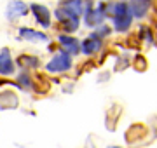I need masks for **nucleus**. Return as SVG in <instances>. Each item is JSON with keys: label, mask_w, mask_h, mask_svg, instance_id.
<instances>
[{"label": "nucleus", "mask_w": 157, "mask_h": 148, "mask_svg": "<svg viewBox=\"0 0 157 148\" xmlns=\"http://www.w3.org/2000/svg\"><path fill=\"white\" fill-rule=\"evenodd\" d=\"M101 40H103V39H100L98 35L91 33L86 40L80 42V52H82V54H87V56L98 52L101 49V46H103V42H101Z\"/></svg>", "instance_id": "5"}, {"label": "nucleus", "mask_w": 157, "mask_h": 148, "mask_svg": "<svg viewBox=\"0 0 157 148\" xmlns=\"http://www.w3.org/2000/svg\"><path fill=\"white\" fill-rule=\"evenodd\" d=\"M30 11L33 12L35 21L42 26V28H49L51 26V11L42 4H32L30 6Z\"/></svg>", "instance_id": "4"}, {"label": "nucleus", "mask_w": 157, "mask_h": 148, "mask_svg": "<svg viewBox=\"0 0 157 148\" xmlns=\"http://www.w3.org/2000/svg\"><path fill=\"white\" fill-rule=\"evenodd\" d=\"M70 66H72V54H68L67 51H61L56 56H52V59L47 63L45 70L49 73H61V72L70 70Z\"/></svg>", "instance_id": "2"}, {"label": "nucleus", "mask_w": 157, "mask_h": 148, "mask_svg": "<svg viewBox=\"0 0 157 148\" xmlns=\"http://www.w3.org/2000/svg\"><path fill=\"white\" fill-rule=\"evenodd\" d=\"M12 73H14V61L11 57V51L7 47H4L0 51V75L9 77Z\"/></svg>", "instance_id": "7"}, {"label": "nucleus", "mask_w": 157, "mask_h": 148, "mask_svg": "<svg viewBox=\"0 0 157 148\" xmlns=\"http://www.w3.org/2000/svg\"><path fill=\"white\" fill-rule=\"evenodd\" d=\"M94 35H98L100 39H105V37H108V35L112 33V28H108L107 24H98V26H94V31H93Z\"/></svg>", "instance_id": "13"}, {"label": "nucleus", "mask_w": 157, "mask_h": 148, "mask_svg": "<svg viewBox=\"0 0 157 148\" xmlns=\"http://www.w3.org/2000/svg\"><path fill=\"white\" fill-rule=\"evenodd\" d=\"M28 14V6L21 2V0H11L7 4V9H6V17L9 21H16L19 17L26 16Z\"/></svg>", "instance_id": "3"}, {"label": "nucleus", "mask_w": 157, "mask_h": 148, "mask_svg": "<svg viewBox=\"0 0 157 148\" xmlns=\"http://www.w3.org/2000/svg\"><path fill=\"white\" fill-rule=\"evenodd\" d=\"M135 66L138 70H140V72H143V70L147 68V63H145V59H143V57H138V61H135Z\"/></svg>", "instance_id": "15"}, {"label": "nucleus", "mask_w": 157, "mask_h": 148, "mask_svg": "<svg viewBox=\"0 0 157 148\" xmlns=\"http://www.w3.org/2000/svg\"><path fill=\"white\" fill-rule=\"evenodd\" d=\"M17 84L23 87V89H32V79H30V75L26 73V72H23L21 75H19V79H17Z\"/></svg>", "instance_id": "14"}, {"label": "nucleus", "mask_w": 157, "mask_h": 148, "mask_svg": "<svg viewBox=\"0 0 157 148\" xmlns=\"http://www.w3.org/2000/svg\"><path fill=\"white\" fill-rule=\"evenodd\" d=\"M108 148H121V146H108Z\"/></svg>", "instance_id": "16"}, {"label": "nucleus", "mask_w": 157, "mask_h": 148, "mask_svg": "<svg viewBox=\"0 0 157 148\" xmlns=\"http://www.w3.org/2000/svg\"><path fill=\"white\" fill-rule=\"evenodd\" d=\"M54 17L61 23L63 30H65L67 33H73V31H77L78 24H80V17L75 16V14L70 12L68 9H65L63 6H58L56 7V11H54Z\"/></svg>", "instance_id": "1"}, {"label": "nucleus", "mask_w": 157, "mask_h": 148, "mask_svg": "<svg viewBox=\"0 0 157 148\" xmlns=\"http://www.w3.org/2000/svg\"><path fill=\"white\" fill-rule=\"evenodd\" d=\"M19 65H23L25 70L37 68V66H39V59L33 57V56H21V57H19Z\"/></svg>", "instance_id": "12"}, {"label": "nucleus", "mask_w": 157, "mask_h": 148, "mask_svg": "<svg viewBox=\"0 0 157 148\" xmlns=\"http://www.w3.org/2000/svg\"><path fill=\"white\" fill-rule=\"evenodd\" d=\"M58 40H59V46L63 47V51H67L68 54H72V56H75V54H78L80 52V42H78L77 39H73V37H70V35H59L58 37Z\"/></svg>", "instance_id": "8"}, {"label": "nucleus", "mask_w": 157, "mask_h": 148, "mask_svg": "<svg viewBox=\"0 0 157 148\" xmlns=\"http://www.w3.org/2000/svg\"><path fill=\"white\" fill-rule=\"evenodd\" d=\"M113 21V28L115 31H128L131 28V23H133V16H131V12H124V14H119V16H113L112 17Z\"/></svg>", "instance_id": "10"}, {"label": "nucleus", "mask_w": 157, "mask_h": 148, "mask_svg": "<svg viewBox=\"0 0 157 148\" xmlns=\"http://www.w3.org/2000/svg\"><path fill=\"white\" fill-rule=\"evenodd\" d=\"M128 6L131 16L136 19H141L147 16V12L150 9V0H131V2H128Z\"/></svg>", "instance_id": "6"}, {"label": "nucleus", "mask_w": 157, "mask_h": 148, "mask_svg": "<svg viewBox=\"0 0 157 148\" xmlns=\"http://www.w3.org/2000/svg\"><path fill=\"white\" fill-rule=\"evenodd\" d=\"M59 6H63L65 9H68L70 12H73L75 16H82L84 12V0H61Z\"/></svg>", "instance_id": "11"}, {"label": "nucleus", "mask_w": 157, "mask_h": 148, "mask_svg": "<svg viewBox=\"0 0 157 148\" xmlns=\"http://www.w3.org/2000/svg\"><path fill=\"white\" fill-rule=\"evenodd\" d=\"M19 39H25L26 42H47L49 37L44 31H39V30L33 28H19Z\"/></svg>", "instance_id": "9"}]
</instances>
